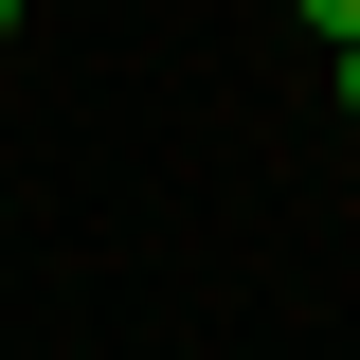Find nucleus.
<instances>
[{"label":"nucleus","mask_w":360,"mask_h":360,"mask_svg":"<svg viewBox=\"0 0 360 360\" xmlns=\"http://www.w3.org/2000/svg\"><path fill=\"white\" fill-rule=\"evenodd\" d=\"M0 37H18V0H0Z\"/></svg>","instance_id":"nucleus-3"},{"label":"nucleus","mask_w":360,"mask_h":360,"mask_svg":"<svg viewBox=\"0 0 360 360\" xmlns=\"http://www.w3.org/2000/svg\"><path fill=\"white\" fill-rule=\"evenodd\" d=\"M342 108H360V37H342Z\"/></svg>","instance_id":"nucleus-2"},{"label":"nucleus","mask_w":360,"mask_h":360,"mask_svg":"<svg viewBox=\"0 0 360 360\" xmlns=\"http://www.w3.org/2000/svg\"><path fill=\"white\" fill-rule=\"evenodd\" d=\"M307 18H324V37H360V0H307Z\"/></svg>","instance_id":"nucleus-1"}]
</instances>
